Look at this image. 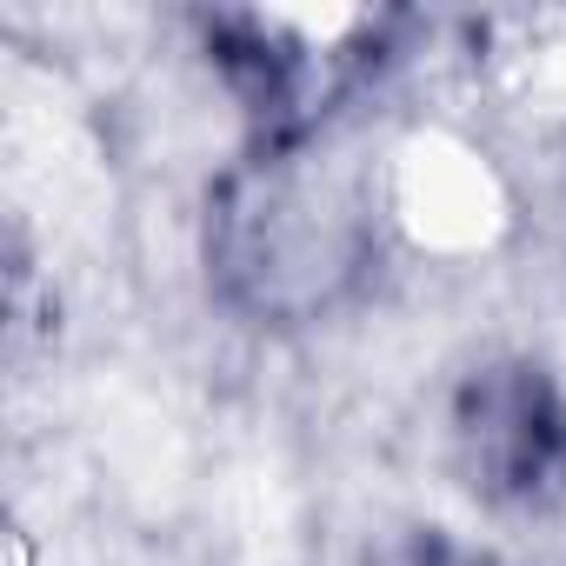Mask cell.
Masks as SVG:
<instances>
[{"label": "cell", "mask_w": 566, "mask_h": 566, "mask_svg": "<svg viewBox=\"0 0 566 566\" xmlns=\"http://www.w3.org/2000/svg\"><path fill=\"white\" fill-rule=\"evenodd\" d=\"M407 566H486V559H473V553H453L447 539H427V546H420Z\"/></svg>", "instance_id": "3957f363"}, {"label": "cell", "mask_w": 566, "mask_h": 566, "mask_svg": "<svg viewBox=\"0 0 566 566\" xmlns=\"http://www.w3.org/2000/svg\"><path fill=\"white\" fill-rule=\"evenodd\" d=\"M453 460L493 506H553L566 493V394L533 360H486L453 394Z\"/></svg>", "instance_id": "7a4b0ae2"}, {"label": "cell", "mask_w": 566, "mask_h": 566, "mask_svg": "<svg viewBox=\"0 0 566 566\" xmlns=\"http://www.w3.org/2000/svg\"><path fill=\"white\" fill-rule=\"evenodd\" d=\"M374 266V220L340 174L301 147L253 154L207 207V273L233 314L301 327L340 307Z\"/></svg>", "instance_id": "6da1fadb"}]
</instances>
